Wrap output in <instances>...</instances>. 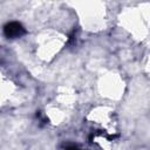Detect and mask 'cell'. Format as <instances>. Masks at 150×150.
<instances>
[{"label": "cell", "mask_w": 150, "mask_h": 150, "mask_svg": "<svg viewBox=\"0 0 150 150\" xmlns=\"http://www.w3.org/2000/svg\"><path fill=\"white\" fill-rule=\"evenodd\" d=\"M100 94L109 100H117L123 95L124 91V82L123 79L112 71L102 76L97 83Z\"/></svg>", "instance_id": "cell-1"}]
</instances>
